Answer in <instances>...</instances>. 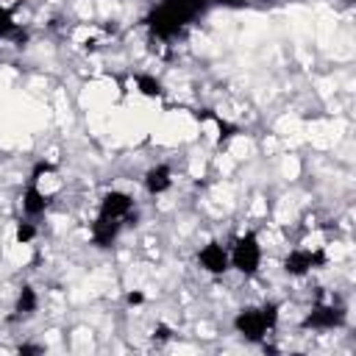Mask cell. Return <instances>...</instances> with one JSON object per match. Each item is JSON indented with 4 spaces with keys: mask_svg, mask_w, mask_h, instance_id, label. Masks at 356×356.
Wrapping results in <instances>:
<instances>
[{
    "mask_svg": "<svg viewBox=\"0 0 356 356\" xmlns=\"http://www.w3.org/2000/svg\"><path fill=\"white\" fill-rule=\"evenodd\" d=\"M203 12V0H164L159 9L151 12L148 17V28L162 36L170 39L181 31L187 23H192L198 14Z\"/></svg>",
    "mask_w": 356,
    "mask_h": 356,
    "instance_id": "1",
    "label": "cell"
},
{
    "mask_svg": "<svg viewBox=\"0 0 356 356\" xmlns=\"http://www.w3.org/2000/svg\"><path fill=\"white\" fill-rule=\"evenodd\" d=\"M276 320H279L276 306L267 303V306H262V309H245V312H240L237 320H234V326H237V331H240L245 340H262L267 331L276 326Z\"/></svg>",
    "mask_w": 356,
    "mask_h": 356,
    "instance_id": "2",
    "label": "cell"
},
{
    "mask_svg": "<svg viewBox=\"0 0 356 356\" xmlns=\"http://www.w3.org/2000/svg\"><path fill=\"white\" fill-rule=\"evenodd\" d=\"M231 262H234L237 270H240V273H245V276H253V273L259 270L262 251H259V242H256V237H253V234H245V237H240V240H237L234 253H231Z\"/></svg>",
    "mask_w": 356,
    "mask_h": 356,
    "instance_id": "3",
    "label": "cell"
},
{
    "mask_svg": "<svg viewBox=\"0 0 356 356\" xmlns=\"http://www.w3.org/2000/svg\"><path fill=\"white\" fill-rule=\"evenodd\" d=\"M326 264V253L323 251H292L287 259H284V270L292 273V276H303L315 267H323Z\"/></svg>",
    "mask_w": 356,
    "mask_h": 356,
    "instance_id": "4",
    "label": "cell"
},
{
    "mask_svg": "<svg viewBox=\"0 0 356 356\" xmlns=\"http://www.w3.org/2000/svg\"><path fill=\"white\" fill-rule=\"evenodd\" d=\"M198 262L206 267L209 273H214V276H220V273H226V270H229V253L222 251L220 242H209V245L198 253Z\"/></svg>",
    "mask_w": 356,
    "mask_h": 356,
    "instance_id": "5",
    "label": "cell"
},
{
    "mask_svg": "<svg viewBox=\"0 0 356 356\" xmlns=\"http://www.w3.org/2000/svg\"><path fill=\"white\" fill-rule=\"evenodd\" d=\"M134 209V201L125 192H106L101 201V214L112 217V220H125Z\"/></svg>",
    "mask_w": 356,
    "mask_h": 356,
    "instance_id": "6",
    "label": "cell"
},
{
    "mask_svg": "<svg viewBox=\"0 0 356 356\" xmlns=\"http://www.w3.org/2000/svg\"><path fill=\"white\" fill-rule=\"evenodd\" d=\"M342 323V312L334 306H318L312 315L303 320L306 329H334Z\"/></svg>",
    "mask_w": 356,
    "mask_h": 356,
    "instance_id": "7",
    "label": "cell"
},
{
    "mask_svg": "<svg viewBox=\"0 0 356 356\" xmlns=\"http://www.w3.org/2000/svg\"><path fill=\"white\" fill-rule=\"evenodd\" d=\"M117 231H120V220H112V217H98V222L92 226V237H95V242L98 245H112L114 242V237H117Z\"/></svg>",
    "mask_w": 356,
    "mask_h": 356,
    "instance_id": "8",
    "label": "cell"
},
{
    "mask_svg": "<svg viewBox=\"0 0 356 356\" xmlns=\"http://www.w3.org/2000/svg\"><path fill=\"white\" fill-rule=\"evenodd\" d=\"M145 187H148V192H151V195L164 192V190L170 187V170H167L164 164H159V167L148 170V175H145Z\"/></svg>",
    "mask_w": 356,
    "mask_h": 356,
    "instance_id": "9",
    "label": "cell"
},
{
    "mask_svg": "<svg viewBox=\"0 0 356 356\" xmlns=\"http://www.w3.org/2000/svg\"><path fill=\"white\" fill-rule=\"evenodd\" d=\"M23 206H25L28 214H42L44 206H48V198H44V195L31 184V187L25 190V195H23Z\"/></svg>",
    "mask_w": 356,
    "mask_h": 356,
    "instance_id": "10",
    "label": "cell"
},
{
    "mask_svg": "<svg viewBox=\"0 0 356 356\" xmlns=\"http://www.w3.org/2000/svg\"><path fill=\"white\" fill-rule=\"evenodd\" d=\"M34 309H36V292L31 287H23L20 301H17V312H20V315H31Z\"/></svg>",
    "mask_w": 356,
    "mask_h": 356,
    "instance_id": "11",
    "label": "cell"
},
{
    "mask_svg": "<svg viewBox=\"0 0 356 356\" xmlns=\"http://www.w3.org/2000/svg\"><path fill=\"white\" fill-rule=\"evenodd\" d=\"M137 86L142 89L148 98H159L162 95V84L156 78H151V75H137Z\"/></svg>",
    "mask_w": 356,
    "mask_h": 356,
    "instance_id": "12",
    "label": "cell"
},
{
    "mask_svg": "<svg viewBox=\"0 0 356 356\" xmlns=\"http://www.w3.org/2000/svg\"><path fill=\"white\" fill-rule=\"evenodd\" d=\"M12 34H17V25L9 14V9L0 6V36H12Z\"/></svg>",
    "mask_w": 356,
    "mask_h": 356,
    "instance_id": "13",
    "label": "cell"
},
{
    "mask_svg": "<svg viewBox=\"0 0 356 356\" xmlns=\"http://www.w3.org/2000/svg\"><path fill=\"white\" fill-rule=\"evenodd\" d=\"M31 237H34V226H28V222H23V226L17 229V240H20V242H28Z\"/></svg>",
    "mask_w": 356,
    "mask_h": 356,
    "instance_id": "14",
    "label": "cell"
},
{
    "mask_svg": "<svg viewBox=\"0 0 356 356\" xmlns=\"http://www.w3.org/2000/svg\"><path fill=\"white\" fill-rule=\"evenodd\" d=\"M153 337H159V340H167V337H170V329H167V326H159V329L153 331Z\"/></svg>",
    "mask_w": 356,
    "mask_h": 356,
    "instance_id": "15",
    "label": "cell"
},
{
    "mask_svg": "<svg viewBox=\"0 0 356 356\" xmlns=\"http://www.w3.org/2000/svg\"><path fill=\"white\" fill-rule=\"evenodd\" d=\"M142 301H145L142 292H131V295H128V303H142Z\"/></svg>",
    "mask_w": 356,
    "mask_h": 356,
    "instance_id": "16",
    "label": "cell"
},
{
    "mask_svg": "<svg viewBox=\"0 0 356 356\" xmlns=\"http://www.w3.org/2000/svg\"><path fill=\"white\" fill-rule=\"evenodd\" d=\"M220 3H240V0H220Z\"/></svg>",
    "mask_w": 356,
    "mask_h": 356,
    "instance_id": "17",
    "label": "cell"
}]
</instances>
